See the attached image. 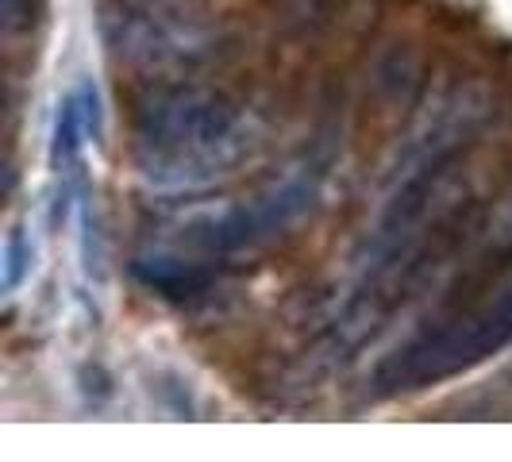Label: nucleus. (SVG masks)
I'll return each instance as SVG.
<instances>
[{
	"instance_id": "obj_1",
	"label": "nucleus",
	"mask_w": 512,
	"mask_h": 462,
	"mask_svg": "<svg viewBox=\"0 0 512 462\" xmlns=\"http://www.w3.org/2000/svg\"><path fill=\"white\" fill-rule=\"evenodd\" d=\"M262 147L258 116L224 89L170 81L131 104V154L139 181L162 197H197L239 174Z\"/></svg>"
},
{
	"instance_id": "obj_2",
	"label": "nucleus",
	"mask_w": 512,
	"mask_h": 462,
	"mask_svg": "<svg viewBox=\"0 0 512 462\" xmlns=\"http://www.w3.org/2000/svg\"><path fill=\"white\" fill-rule=\"evenodd\" d=\"M512 347V285L497 289V297L474 301L466 308L447 312L432 328L416 332L385 355L374 370V393L378 397H405L439 382H451L466 370L482 366L493 355Z\"/></svg>"
},
{
	"instance_id": "obj_3",
	"label": "nucleus",
	"mask_w": 512,
	"mask_h": 462,
	"mask_svg": "<svg viewBox=\"0 0 512 462\" xmlns=\"http://www.w3.org/2000/svg\"><path fill=\"white\" fill-rule=\"evenodd\" d=\"M101 39L108 54L147 77H174L197 70L220 51V27L193 12L166 4H120L101 16Z\"/></svg>"
},
{
	"instance_id": "obj_4",
	"label": "nucleus",
	"mask_w": 512,
	"mask_h": 462,
	"mask_svg": "<svg viewBox=\"0 0 512 462\" xmlns=\"http://www.w3.org/2000/svg\"><path fill=\"white\" fill-rule=\"evenodd\" d=\"M31 266H35V243L24 228H16L4 243V266H0V285L8 297L31 278Z\"/></svg>"
},
{
	"instance_id": "obj_5",
	"label": "nucleus",
	"mask_w": 512,
	"mask_h": 462,
	"mask_svg": "<svg viewBox=\"0 0 512 462\" xmlns=\"http://www.w3.org/2000/svg\"><path fill=\"white\" fill-rule=\"evenodd\" d=\"M512 262V201H505L501 216H497V228L489 231V247L482 255V270L489 266H509Z\"/></svg>"
},
{
	"instance_id": "obj_6",
	"label": "nucleus",
	"mask_w": 512,
	"mask_h": 462,
	"mask_svg": "<svg viewBox=\"0 0 512 462\" xmlns=\"http://www.w3.org/2000/svg\"><path fill=\"white\" fill-rule=\"evenodd\" d=\"M0 12H4L8 31H20V27L31 24V0H0Z\"/></svg>"
}]
</instances>
